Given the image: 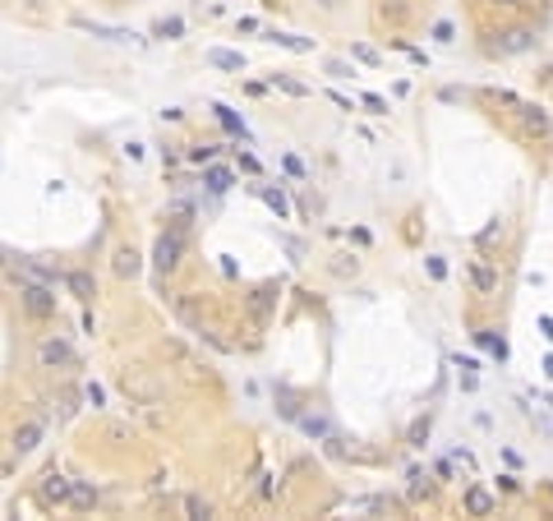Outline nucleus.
<instances>
[{"label":"nucleus","instance_id":"obj_1","mask_svg":"<svg viewBox=\"0 0 553 521\" xmlns=\"http://www.w3.org/2000/svg\"><path fill=\"white\" fill-rule=\"evenodd\" d=\"M19 300H23V314H28V319H51V314H56V291H51L46 281H32V286H23V291H19Z\"/></svg>","mask_w":553,"mask_h":521},{"label":"nucleus","instance_id":"obj_2","mask_svg":"<svg viewBox=\"0 0 553 521\" xmlns=\"http://www.w3.org/2000/svg\"><path fill=\"white\" fill-rule=\"evenodd\" d=\"M78 32H92V37H102V42H116V46H143V37L129 28H111V23H92V19H74Z\"/></svg>","mask_w":553,"mask_h":521},{"label":"nucleus","instance_id":"obj_3","mask_svg":"<svg viewBox=\"0 0 553 521\" xmlns=\"http://www.w3.org/2000/svg\"><path fill=\"white\" fill-rule=\"evenodd\" d=\"M180 249H184V240L175 235V231H171V235H162V240H157V249H153V263L162 268V273H171V268L180 263Z\"/></svg>","mask_w":553,"mask_h":521},{"label":"nucleus","instance_id":"obj_4","mask_svg":"<svg viewBox=\"0 0 553 521\" xmlns=\"http://www.w3.org/2000/svg\"><path fill=\"white\" fill-rule=\"evenodd\" d=\"M69 489H74V480L61 476V471H51V476L42 480V498H46V503H69Z\"/></svg>","mask_w":553,"mask_h":521},{"label":"nucleus","instance_id":"obj_5","mask_svg":"<svg viewBox=\"0 0 553 521\" xmlns=\"http://www.w3.org/2000/svg\"><path fill=\"white\" fill-rule=\"evenodd\" d=\"M203 61L217 65V70H230V74H240V70H245V56H240V51H226V46H208V51H203Z\"/></svg>","mask_w":553,"mask_h":521},{"label":"nucleus","instance_id":"obj_6","mask_svg":"<svg viewBox=\"0 0 553 521\" xmlns=\"http://www.w3.org/2000/svg\"><path fill=\"white\" fill-rule=\"evenodd\" d=\"M37 355H42V365H69V360H74V346L61 341V337H46Z\"/></svg>","mask_w":553,"mask_h":521},{"label":"nucleus","instance_id":"obj_7","mask_svg":"<svg viewBox=\"0 0 553 521\" xmlns=\"http://www.w3.org/2000/svg\"><path fill=\"white\" fill-rule=\"evenodd\" d=\"M470 286H475L479 295H493L498 291V273H493L489 263H470Z\"/></svg>","mask_w":553,"mask_h":521},{"label":"nucleus","instance_id":"obj_8","mask_svg":"<svg viewBox=\"0 0 553 521\" xmlns=\"http://www.w3.org/2000/svg\"><path fill=\"white\" fill-rule=\"evenodd\" d=\"M42 434H46V425H42V420H32V425H23V429L14 434V447H19V457H28L32 447L42 443Z\"/></svg>","mask_w":553,"mask_h":521},{"label":"nucleus","instance_id":"obj_9","mask_svg":"<svg viewBox=\"0 0 553 521\" xmlns=\"http://www.w3.org/2000/svg\"><path fill=\"white\" fill-rule=\"evenodd\" d=\"M65 286H69V291H74V300H83V305H88L92 295H97V286H92V277L83 273V268H74V273H65Z\"/></svg>","mask_w":553,"mask_h":521},{"label":"nucleus","instance_id":"obj_10","mask_svg":"<svg viewBox=\"0 0 553 521\" xmlns=\"http://www.w3.org/2000/svg\"><path fill=\"white\" fill-rule=\"evenodd\" d=\"M268 42H276V46H286V51H295V56H309L314 51V37H295V32H268Z\"/></svg>","mask_w":553,"mask_h":521},{"label":"nucleus","instance_id":"obj_11","mask_svg":"<svg viewBox=\"0 0 553 521\" xmlns=\"http://www.w3.org/2000/svg\"><path fill=\"white\" fill-rule=\"evenodd\" d=\"M475 341L493 355V360H498V365L507 360V341H503V332H493V328H479V332H475Z\"/></svg>","mask_w":553,"mask_h":521},{"label":"nucleus","instance_id":"obj_12","mask_svg":"<svg viewBox=\"0 0 553 521\" xmlns=\"http://www.w3.org/2000/svg\"><path fill=\"white\" fill-rule=\"evenodd\" d=\"M203 184H208L213 194H226L230 184H235V171H230V167H208V171H203Z\"/></svg>","mask_w":553,"mask_h":521},{"label":"nucleus","instance_id":"obj_13","mask_svg":"<svg viewBox=\"0 0 553 521\" xmlns=\"http://www.w3.org/2000/svg\"><path fill=\"white\" fill-rule=\"evenodd\" d=\"M535 42L525 28H517V32H503V42H493V51H503V56H517V51H525V46Z\"/></svg>","mask_w":553,"mask_h":521},{"label":"nucleus","instance_id":"obj_14","mask_svg":"<svg viewBox=\"0 0 553 521\" xmlns=\"http://www.w3.org/2000/svg\"><path fill=\"white\" fill-rule=\"evenodd\" d=\"M521 120H525V129H535V134H549L553 129L549 111H539V107H521Z\"/></svg>","mask_w":553,"mask_h":521},{"label":"nucleus","instance_id":"obj_15","mask_svg":"<svg viewBox=\"0 0 553 521\" xmlns=\"http://www.w3.org/2000/svg\"><path fill=\"white\" fill-rule=\"evenodd\" d=\"M466 512H470V517H484V512H493V498L484 489H466Z\"/></svg>","mask_w":553,"mask_h":521},{"label":"nucleus","instance_id":"obj_16","mask_svg":"<svg viewBox=\"0 0 553 521\" xmlns=\"http://www.w3.org/2000/svg\"><path fill=\"white\" fill-rule=\"evenodd\" d=\"M217 120H221V125H226V129H230V134H235V138H249V129H245V120H240V116H235V111H230V107H221V102H217Z\"/></svg>","mask_w":553,"mask_h":521},{"label":"nucleus","instance_id":"obj_17","mask_svg":"<svg viewBox=\"0 0 553 521\" xmlns=\"http://www.w3.org/2000/svg\"><path fill=\"white\" fill-rule=\"evenodd\" d=\"M259 194H263V203H268V208H272L276 217H291V203H286V194H281V189H272V184H263Z\"/></svg>","mask_w":553,"mask_h":521},{"label":"nucleus","instance_id":"obj_18","mask_svg":"<svg viewBox=\"0 0 553 521\" xmlns=\"http://www.w3.org/2000/svg\"><path fill=\"white\" fill-rule=\"evenodd\" d=\"M300 429H305L309 438H327V434H332V425H327L323 415H300Z\"/></svg>","mask_w":553,"mask_h":521},{"label":"nucleus","instance_id":"obj_19","mask_svg":"<svg viewBox=\"0 0 553 521\" xmlns=\"http://www.w3.org/2000/svg\"><path fill=\"white\" fill-rule=\"evenodd\" d=\"M138 268H143V263H138L134 249H120V254H116V273H120V277H134Z\"/></svg>","mask_w":553,"mask_h":521},{"label":"nucleus","instance_id":"obj_20","mask_svg":"<svg viewBox=\"0 0 553 521\" xmlns=\"http://www.w3.org/2000/svg\"><path fill=\"white\" fill-rule=\"evenodd\" d=\"M272 83H276L281 92H291V97H309V88L300 83V78H291V74H272Z\"/></svg>","mask_w":553,"mask_h":521},{"label":"nucleus","instance_id":"obj_21","mask_svg":"<svg viewBox=\"0 0 553 521\" xmlns=\"http://www.w3.org/2000/svg\"><path fill=\"white\" fill-rule=\"evenodd\" d=\"M69 503H74V507H92V503H97V489H88V485H74V489H69Z\"/></svg>","mask_w":553,"mask_h":521},{"label":"nucleus","instance_id":"obj_22","mask_svg":"<svg viewBox=\"0 0 553 521\" xmlns=\"http://www.w3.org/2000/svg\"><path fill=\"white\" fill-rule=\"evenodd\" d=\"M180 32H184L180 19H162V23H157V37H180Z\"/></svg>","mask_w":553,"mask_h":521},{"label":"nucleus","instance_id":"obj_23","mask_svg":"<svg viewBox=\"0 0 553 521\" xmlns=\"http://www.w3.org/2000/svg\"><path fill=\"white\" fill-rule=\"evenodd\" d=\"M424 268H429V277H433V281H443V277H447V263L438 259V254H433V259H424Z\"/></svg>","mask_w":553,"mask_h":521},{"label":"nucleus","instance_id":"obj_24","mask_svg":"<svg viewBox=\"0 0 553 521\" xmlns=\"http://www.w3.org/2000/svg\"><path fill=\"white\" fill-rule=\"evenodd\" d=\"M184 507H189V517H208V503H203L199 493H189V498H184Z\"/></svg>","mask_w":553,"mask_h":521},{"label":"nucleus","instance_id":"obj_25","mask_svg":"<svg viewBox=\"0 0 553 521\" xmlns=\"http://www.w3.org/2000/svg\"><path fill=\"white\" fill-rule=\"evenodd\" d=\"M365 107L373 111V116H387V102L378 97V92H365Z\"/></svg>","mask_w":553,"mask_h":521},{"label":"nucleus","instance_id":"obj_26","mask_svg":"<svg viewBox=\"0 0 553 521\" xmlns=\"http://www.w3.org/2000/svg\"><path fill=\"white\" fill-rule=\"evenodd\" d=\"M327 74H332V78H351L355 70H351L346 61H327Z\"/></svg>","mask_w":553,"mask_h":521},{"label":"nucleus","instance_id":"obj_27","mask_svg":"<svg viewBox=\"0 0 553 521\" xmlns=\"http://www.w3.org/2000/svg\"><path fill=\"white\" fill-rule=\"evenodd\" d=\"M83 397H88L92 406H107V392H102V387H97V383H88V387H83Z\"/></svg>","mask_w":553,"mask_h":521},{"label":"nucleus","instance_id":"obj_28","mask_svg":"<svg viewBox=\"0 0 553 521\" xmlns=\"http://www.w3.org/2000/svg\"><path fill=\"white\" fill-rule=\"evenodd\" d=\"M355 61H365V65H378V51H373V46H355Z\"/></svg>","mask_w":553,"mask_h":521},{"label":"nucleus","instance_id":"obj_29","mask_svg":"<svg viewBox=\"0 0 553 521\" xmlns=\"http://www.w3.org/2000/svg\"><path fill=\"white\" fill-rule=\"evenodd\" d=\"M433 37H438V42H452V23H433Z\"/></svg>","mask_w":553,"mask_h":521},{"label":"nucleus","instance_id":"obj_30","mask_svg":"<svg viewBox=\"0 0 553 521\" xmlns=\"http://www.w3.org/2000/svg\"><path fill=\"white\" fill-rule=\"evenodd\" d=\"M539 332H544V337L553 341V319H549V314H544V319H539Z\"/></svg>","mask_w":553,"mask_h":521},{"label":"nucleus","instance_id":"obj_31","mask_svg":"<svg viewBox=\"0 0 553 521\" xmlns=\"http://www.w3.org/2000/svg\"><path fill=\"white\" fill-rule=\"evenodd\" d=\"M544 374H549V379H553V355H549V360H544Z\"/></svg>","mask_w":553,"mask_h":521},{"label":"nucleus","instance_id":"obj_32","mask_svg":"<svg viewBox=\"0 0 553 521\" xmlns=\"http://www.w3.org/2000/svg\"><path fill=\"white\" fill-rule=\"evenodd\" d=\"M503 5H517V0H503Z\"/></svg>","mask_w":553,"mask_h":521}]
</instances>
